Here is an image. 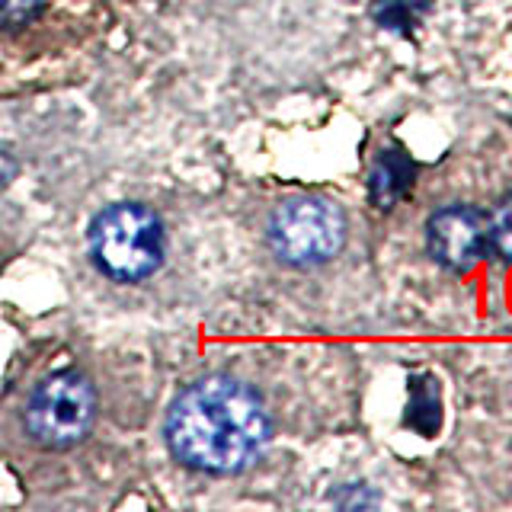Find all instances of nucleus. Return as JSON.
I'll return each mask as SVG.
<instances>
[{"mask_svg": "<svg viewBox=\"0 0 512 512\" xmlns=\"http://www.w3.org/2000/svg\"><path fill=\"white\" fill-rule=\"evenodd\" d=\"M269 439V413L247 384L205 378L186 388L170 410L167 442L186 468L237 474Z\"/></svg>", "mask_w": 512, "mask_h": 512, "instance_id": "obj_2", "label": "nucleus"}, {"mask_svg": "<svg viewBox=\"0 0 512 512\" xmlns=\"http://www.w3.org/2000/svg\"><path fill=\"white\" fill-rule=\"evenodd\" d=\"M346 218L327 199L301 196L276 208L269 221V244L279 260L292 266H320L340 253Z\"/></svg>", "mask_w": 512, "mask_h": 512, "instance_id": "obj_4", "label": "nucleus"}, {"mask_svg": "<svg viewBox=\"0 0 512 512\" xmlns=\"http://www.w3.org/2000/svg\"><path fill=\"white\" fill-rule=\"evenodd\" d=\"M426 237L436 263L464 272L484 256L490 244V221L471 205H448L429 218Z\"/></svg>", "mask_w": 512, "mask_h": 512, "instance_id": "obj_6", "label": "nucleus"}, {"mask_svg": "<svg viewBox=\"0 0 512 512\" xmlns=\"http://www.w3.org/2000/svg\"><path fill=\"white\" fill-rule=\"evenodd\" d=\"M490 240L500 250L503 260L512 263V196L496 208V215L490 218Z\"/></svg>", "mask_w": 512, "mask_h": 512, "instance_id": "obj_8", "label": "nucleus"}, {"mask_svg": "<svg viewBox=\"0 0 512 512\" xmlns=\"http://www.w3.org/2000/svg\"><path fill=\"white\" fill-rule=\"evenodd\" d=\"M96 416V391L87 375L58 372L45 378L26 407V432L45 448H71Z\"/></svg>", "mask_w": 512, "mask_h": 512, "instance_id": "obj_5", "label": "nucleus"}, {"mask_svg": "<svg viewBox=\"0 0 512 512\" xmlns=\"http://www.w3.org/2000/svg\"><path fill=\"white\" fill-rule=\"evenodd\" d=\"M164 224L138 202L109 205L90 224V256L106 276L141 282L164 263Z\"/></svg>", "mask_w": 512, "mask_h": 512, "instance_id": "obj_3", "label": "nucleus"}, {"mask_svg": "<svg viewBox=\"0 0 512 512\" xmlns=\"http://www.w3.org/2000/svg\"><path fill=\"white\" fill-rule=\"evenodd\" d=\"M106 29V0H0V96L84 77Z\"/></svg>", "mask_w": 512, "mask_h": 512, "instance_id": "obj_1", "label": "nucleus"}, {"mask_svg": "<svg viewBox=\"0 0 512 512\" xmlns=\"http://www.w3.org/2000/svg\"><path fill=\"white\" fill-rule=\"evenodd\" d=\"M413 186V164L404 154H384L372 173V196L381 208H391Z\"/></svg>", "mask_w": 512, "mask_h": 512, "instance_id": "obj_7", "label": "nucleus"}]
</instances>
